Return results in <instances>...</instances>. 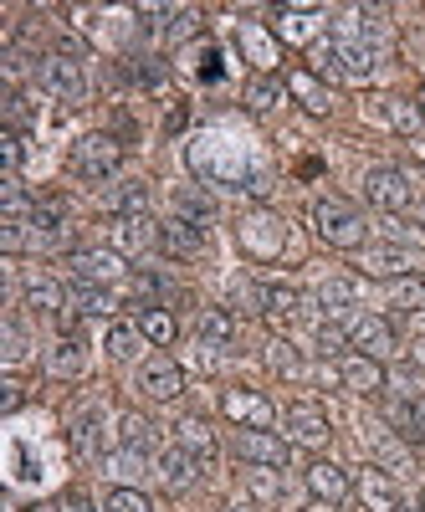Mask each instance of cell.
I'll list each match as a JSON object with an SVG mask.
<instances>
[{
    "mask_svg": "<svg viewBox=\"0 0 425 512\" xmlns=\"http://www.w3.org/2000/svg\"><path fill=\"white\" fill-rule=\"evenodd\" d=\"M190 164H195V175L216 180V185L251 190V195H262V190H267L262 169H251L246 144H231V139H210V134H200V139L190 144Z\"/></svg>",
    "mask_w": 425,
    "mask_h": 512,
    "instance_id": "obj_1",
    "label": "cell"
},
{
    "mask_svg": "<svg viewBox=\"0 0 425 512\" xmlns=\"http://www.w3.org/2000/svg\"><path fill=\"white\" fill-rule=\"evenodd\" d=\"M221 415L241 425V431H272V420H277L272 400L262 390H246V384H226L221 390Z\"/></svg>",
    "mask_w": 425,
    "mask_h": 512,
    "instance_id": "obj_10",
    "label": "cell"
},
{
    "mask_svg": "<svg viewBox=\"0 0 425 512\" xmlns=\"http://www.w3.org/2000/svg\"><path fill=\"white\" fill-rule=\"evenodd\" d=\"M318 308H323V318L349 313V308H354V282H349V277H323V282H318Z\"/></svg>",
    "mask_w": 425,
    "mask_h": 512,
    "instance_id": "obj_36",
    "label": "cell"
},
{
    "mask_svg": "<svg viewBox=\"0 0 425 512\" xmlns=\"http://www.w3.org/2000/svg\"><path fill=\"white\" fill-rule=\"evenodd\" d=\"M267 364L282 374V379H308V359L303 349H292L287 338H272V349H267Z\"/></svg>",
    "mask_w": 425,
    "mask_h": 512,
    "instance_id": "obj_40",
    "label": "cell"
},
{
    "mask_svg": "<svg viewBox=\"0 0 425 512\" xmlns=\"http://www.w3.org/2000/svg\"><path fill=\"white\" fill-rule=\"evenodd\" d=\"M144 344H149V338L139 333V323H113V328H108V354H113L118 364H134V359L144 354Z\"/></svg>",
    "mask_w": 425,
    "mask_h": 512,
    "instance_id": "obj_33",
    "label": "cell"
},
{
    "mask_svg": "<svg viewBox=\"0 0 425 512\" xmlns=\"http://www.w3.org/2000/svg\"><path fill=\"white\" fill-rule=\"evenodd\" d=\"M303 482H308V492H313L318 502H328V507H344V502L354 497V477H349L338 461H328V456H318V461L308 466Z\"/></svg>",
    "mask_w": 425,
    "mask_h": 512,
    "instance_id": "obj_15",
    "label": "cell"
},
{
    "mask_svg": "<svg viewBox=\"0 0 425 512\" xmlns=\"http://www.w3.org/2000/svg\"><path fill=\"white\" fill-rule=\"evenodd\" d=\"M369 451H374V466H385L390 477H405V472H415L410 446H400V441H395V436H385V431H374V436H369Z\"/></svg>",
    "mask_w": 425,
    "mask_h": 512,
    "instance_id": "obj_27",
    "label": "cell"
},
{
    "mask_svg": "<svg viewBox=\"0 0 425 512\" xmlns=\"http://www.w3.org/2000/svg\"><path fill=\"white\" fill-rule=\"evenodd\" d=\"M154 246H159V226H154L149 216H118V221H113V251L144 256V251H154Z\"/></svg>",
    "mask_w": 425,
    "mask_h": 512,
    "instance_id": "obj_22",
    "label": "cell"
},
{
    "mask_svg": "<svg viewBox=\"0 0 425 512\" xmlns=\"http://www.w3.org/2000/svg\"><path fill=\"white\" fill-rule=\"evenodd\" d=\"M139 333L149 338V344H159V349H169L175 344V333H180V323H175V313H169L164 303H154V308H139Z\"/></svg>",
    "mask_w": 425,
    "mask_h": 512,
    "instance_id": "obj_29",
    "label": "cell"
},
{
    "mask_svg": "<svg viewBox=\"0 0 425 512\" xmlns=\"http://www.w3.org/2000/svg\"><path fill=\"white\" fill-rule=\"evenodd\" d=\"M134 384H139V390H144L149 400H180V395H185V369H180L175 359L154 354V359H144V364H139Z\"/></svg>",
    "mask_w": 425,
    "mask_h": 512,
    "instance_id": "obj_14",
    "label": "cell"
},
{
    "mask_svg": "<svg viewBox=\"0 0 425 512\" xmlns=\"http://www.w3.org/2000/svg\"><path fill=\"white\" fill-rule=\"evenodd\" d=\"M338 379H344V390H354V395H385L390 390V369L369 354H354V349L338 354Z\"/></svg>",
    "mask_w": 425,
    "mask_h": 512,
    "instance_id": "obj_13",
    "label": "cell"
},
{
    "mask_svg": "<svg viewBox=\"0 0 425 512\" xmlns=\"http://www.w3.org/2000/svg\"><path fill=\"white\" fill-rule=\"evenodd\" d=\"M159 482H164V492H190L195 482H200V456H190L185 446H169V451H159Z\"/></svg>",
    "mask_w": 425,
    "mask_h": 512,
    "instance_id": "obj_21",
    "label": "cell"
},
{
    "mask_svg": "<svg viewBox=\"0 0 425 512\" xmlns=\"http://www.w3.org/2000/svg\"><path fill=\"white\" fill-rule=\"evenodd\" d=\"M236 456L246 466H287L292 461V441H282L272 431H236Z\"/></svg>",
    "mask_w": 425,
    "mask_h": 512,
    "instance_id": "obj_17",
    "label": "cell"
},
{
    "mask_svg": "<svg viewBox=\"0 0 425 512\" xmlns=\"http://www.w3.org/2000/svg\"><path fill=\"white\" fill-rule=\"evenodd\" d=\"M287 93L303 103V113H313V118H328L333 113V93H328V82L313 67H292L287 72Z\"/></svg>",
    "mask_w": 425,
    "mask_h": 512,
    "instance_id": "obj_19",
    "label": "cell"
},
{
    "mask_svg": "<svg viewBox=\"0 0 425 512\" xmlns=\"http://www.w3.org/2000/svg\"><path fill=\"white\" fill-rule=\"evenodd\" d=\"M385 118L395 123V134H405V139H420V134H425V108H420V98H385Z\"/></svg>",
    "mask_w": 425,
    "mask_h": 512,
    "instance_id": "obj_30",
    "label": "cell"
},
{
    "mask_svg": "<svg viewBox=\"0 0 425 512\" xmlns=\"http://www.w3.org/2000/svg\"><path fill=\"white\" fill-rule=\"evenodd\" d=\"M236 41H241L246 62L257 67V77H272V67H277V36H272V31H262V26H251V21H241Z\"/></svg>",
    "mask_w": 425,
    "mask_h": 512,
    "instance_id": "obj_24",
    "label": "cell"
},
{
    "mask_svg": "<svg viewBox=\"0 0 425 512\" xmlns=\"http://www.w3.org/2000/svg\"><path fill=\"white\" fill-rule=\"evenodd\" d=\"M415 210H420V221H425V200H420V205H415Z\"/></svg>",
    "mask_w": 425,
    "mask_h": 512,
    "instance_id": "obj_55",
    "label": "cell"
},
{
    "mask_svg": "<svg viewBox=\"0 0 425 512\" xmlns=\"http://www.w3.org/2000/svg\"><path fill=\"white\" fill-rule=\"evenodd\" d=\"M31 512H57V507H31Z\"/></svg>",
    "mask_w": 425,
    "mask_h": 512,
    "instance_id": "obj_56",
    "label": "cell"
},
{
    "mask_svg": "<svg viewBox=\"0 0 425 512\" xmlns=\"http://www.w3.org/2000/svg\"><path fill=\"white\" fill-rule=\"evenodd\" d=\"M415 364H420V369H425V344H420V349H415Z\"/></svg>",
    "mask_w": 425,
    "mask_h": 512,
    "instance_id": "obj_54",
    "label": "cell"
},
{
    "mask_svg": "<svg viewBox=\"0 0 425 512\" xmlns=\"http://www.w3.org/2000/svg\"><path fill=\"white\" fill-rule=\"evenodd\" d=\"M118 308V297H113V287H72V313H82V318H108Z\"/></svg>",
    "mask_w": 425,
    "mask_h": 512,
    "instance_id": "obj_35",
    "label": "cell"
},
{
    "mask_svg": "<svg viewBox=\"0 0 425 512\" xmlns=\"http://www.w3.org/2000/svg\"><path fill=\"white\" fill-rule=\"evenodd\" d=\"M26 349H31V344H26V328L11 318V323H6V364H21Z\"/></svg>",
    "mask_w": 425,
    "mask_h": 512,
    "instance_id": "obj_48",
    "label": "cell"
},
{
    "mask_svg": "<svg viewBox=\"0 0 425 512\" xmlns=\"http://www.w3.org/2000/svg\"><path fill=\"white\" fill-rule=\"evenodd\" d=\"M159 251H169L175 262H205V256H210V231L205 226H190L180 216H169L159 226Z\"/></svg>",
    "mask_w": 425,
    "mask_h": 512,
    "instance_id": "obj_11",
    "label": "cell"
},
{
    "mask_svg": "<svg viewBox=\"0 0 425 512\" xmlns=\"http://www.w3.org/2000/svg\"><path fill=\"white\" fill-rule=\"evenodd\" d=\"M67 164H72V175H77V180L103 185V180H113L118 169H123V144H118L113 134H82V139L72 144Z\"/></svg>",
    "mask_w": 425,
    "mask_h": 512,
    "instance_id": "obj_4",
    "label": "cell"
},
{
    "mask_svg": "<svg viewBox=\"0 0 425 512\" xmlns=\"http://www.w3.org/2000/svg\"><path fill=\"white\" fill-rule=\"evenodd\" d=\"M103 512H154V507H149V497L139 487H113L108 502H103Z\"/></svg>",
    "mask_w": 425,
    "mask_h": 512,
    "instance_id": "obj_44",
    "label": "cell"
},
{
    "mask_svg": "<svg viewBox=\"0 0 425 512\" xmlns=\"http://www.w3.org/2000/svg\"><path fill=\"white\" fill-rule=\"evenodd\" d=\"M344 333H349V349H354V354H369V359H379V364L395 359V349H400L395 323L379 318V313H349Z\"/></svg>",
    "mask_w": 425,
    "mask_h": 512,
    "instance_id": "obj_9",
    "label": "cell"
},
{
    "mask_svg": "<svg viewBox=\"0 0 425 512\" xmlns=\"http://www.w3.org/2000/svg\"><path fill=\"white\" fill-rule=\"evenodd\" d=\"M385 297L395 313H425V277H400V282H385Z\"/></svg>",
    "mask_w": 425,
    "mask_h": 512,
    "instance_id": "obj_38",
    "label": "cell"
},
{
    "mask_svg": "<svg viewBox=\"0 0 425 512\" xmlns=\"http://www.w3.org/2000/svg\"><path fill=\"white\" fill-rule=\"evenodd\" d=\"M149 431H154V425H149L144 415H123V420H118V441H123V446L149 451Z\"/></svg>",
    "mask_w": 425,
    "mask_h": 512,
    "instance_id": "obj_46",
    "label": "cell"
},
{
    "mask_svg": "<svg viewBox=\"0 0 425 512\" xmlns=\"http://www.w3.org/2000/svg\"><path fill=\"white\" fill-rule=\"evenodd\" d=\"M6 118H11L6 128H21V123L31 118V103H26V93H16V88L6 93Z\"/></svg>",
    "mask_w": 425,
    "mask_h": 512,
    "instance_id": "obj_49",
    "label": "cell"
},
{
    "mask_svg": "<svg viewBox=\"0 0 425 512\" xmlns=\"http://www.w3.org/2000/svg\"><path fill=\"white\" fill-rule=\"evenodd\" d=\"M103 200H108V210H118V216H144V210H149L144 180H123V185H113Z\"/></svg>",
    "mask_w": 425,
    "mask_h": 512,
    "instance_id": "obj_37",
    "label": "cell"
},
{
    "mask_svg": "<svg viewBox=\"0 0 425 512\" xmlns=\"http://www.w3.org/2000/svg\"><path fill=\"white\" fill-rule=\"evenodd\" d=\"M236 241H241V251L251 256V262H277V256L287 251V221L272 216L267 205H257L236 221Z\"/></svg>",
    "mask_w": 425,
    "mask_h": 512,
    "instance_id": "obj_3",
    "label": "cell"
},
{
    "mask_svg": "<svg viewBox=\"0 0 425 512\" xmlns=\"http://www.w3.org/2000/svg\"><path fill=\"white\" fill-rule=\"evenodd\" d=\"M287 431H292V441H297V446L323 451V446L333 441V420H328V410H323V405L297 400V405H287Z\"/></svg>",
    "mask_w": 425,
    "mask_h": 512,
    "instance_id": "obj_12",
    "label": "cell"
},
{
    "mask_svg": "<svg viewBox=\"0 0 425 512\" xmlns=\"http://www.w3.org/2000/svg\"><path fill=\"white\" fill-rule=\"evenodd\" d=\"M72 451H77L82 461H98V451H103V415H98V410H88V415L72 420Z\"/></svg>",
    "mask_w": 425,
    "mask_h": 512,
    "instance_id": "obj_31",
    "label": "cell"
},
{
    "mask_svg": "<svg viewBox=\"0 0 425 512\" xmlns=\"http://www.w3.org/2000/svg\"><path fill=\"white\" fill-rule=\"evenodd\" d=\"M149 472V456L139 446H123L108 456V477H118V487H139V477Z\"/></svg>",
    "mask_w": 425,
    "mask_h": 512,
    "instance_id": "obj_34",
    "label": "cell"
},
{
    "mask_svg": "<svg viewBox=\"0 0 425 512\" xmlns=\"http://www.w3.org/2000/svg\"><path fill=\"white\" fill-rule=\"evenodd\" d=\"M226 512H262V507H257V502H231Z\"/></svg>",
    "mask_w": 425,
    "mask_h": 512,
    "instance_id": "obj_53",
    "label": "cell"
},
{
    "mask_svg": "<svg viewBox=\"0 0 425 512\" xmlns=\"http://www.w3.org/2000/svg\"><path fill=\"white\" fill-rule=\"evenodd\" d=\"M359 267L379 282H400V277H420L425 267V251L420 246H405V241H385V246H364Z\"/></svg>",
    "mask_w": 425,
    "mask_h": 512,
    "instance_id": "obj_8",
    "label": "cell"
},
{
    "mask_svg": "<svg viewBox=\"0 0 425 512\" xmlns=\"http://www.w3.org/2000/svg\"><path fill=\"white\" fill-rule=\"evenodd\" d=\"M282 88H287V82L251 72V82H246V108H251V113H272V108L282 103Z\"/></svg>",
    "mask_w": 425,
    "mask_h": 512,
    "instance_id": "obj_41",
    "label": "cell"
},
{
    "mask_svg": "<svg viewBox=\"0 0 425 512\" xmlns=\"http://www.w3.org/2000/svg\"><path fill=\"white\" fill-rule=\"evenodd\" d=\"M175 446H185L190 456H200V461H210L216 456V431L200 420V415H185L180 425H175Z\"/></svg>",
    "mask_w": 425,
    "mask_h": 512,
    "instance_id": "obj_28",
    "label": "cell"
},
{
    "mask_svg": "<svg viewBox=\"0 0 425 512\" xmlns=\"http://www.w3.org/2000/svg\"><path fill=\"white\" fill-rule=\"evenodd\" d=\"M297 313H303V292L287 287V282H262V318H272V323H292Z\"/></svg>",
    "mask_w": 425,
    "mask_h": 512,
    "instance_id": "obj_25",
    "label": "cell"
},
{
    "mask_svg": "<svg viewBox=\"0 0 425 512\" xmlns=\"http://www.w3.org/2000/svg\"><path fill=\"white\" fill-rule=\"evenodd\" d=\"M175 216L210 231V221H216V200H210L200 185H180V190H175Z\"/></svg>",
    "mask_w": 425,
    "mask_h": 512,
    "instance_id": "obj_26",
    "label": "cell"
},
{
    "mask_svg": "<svg viewBox=\"0 0 425 512\" xmlns=\"http://www.w3.org/2000/svg\"><path fill=\"white\" fill-rule=\"evenodd\" d=\"M272 16H277L272 36L287 41V47H308V41L318 36V26H323L313 6H282V11H272Z\"/></svg>",
    "mask_w": 425,
    "mask_h": 512,
    "instance_id": "obj_23",
    "label": "cell"
},
{
    "mask_svg": "<svg viewBox=\"0 0 425 512\" xmlns=\"http://www.w3.org/2000/svg\"><path fill=\"white\" fill-rule=\"evenodd\" d=\"M405 405H410V441H425V395L405 400Z\"/></svg>",
    "mask_w": 425,
    "mask_h": 512,
    "instance_id": "obj_51",
    "label": "cell"
},
{
    "mask_svg": "<svg viewBox=\"0 0 425 512\" xmlns=\"http://www.w3.org/2000/svg\"><path fill=\"white\" fill-rule=\"evenodd\" d=\"M354 497L364 502V512H400V482L385 472V466H364L354 477Z\"/></svg>",
    "mask_w": 425,
    "mask_h": 512,
    "instance_id": "obj_16",
    "label": "cell"
},
{
    "mask_svg": "<svg viewBox=\"0 0 425 512\" xmlns=\"http://www.w3.org/2000/svg\"><path fill=\"white\" fill-rule=\"evenodd\" d=\"M0 159H6V175L21 169V159H26V134L21 128H6V134H0Z\"/></svg>",
    "mask_w": 425,
    "mask_h": 512,
    "instance_id": "obj_47",
    "label": "cell"
},
{
    "mask_svg": "<svg viewBox=\"0 0 425 512\" xmlns=\"http://www.w3.org/2000/svg\"><path fill=\"white\" fill-rule=\"evenodd\" d=\"M364 195H369V205L385 210V216H405V210H415V185L395 164H374L364 175Z\"/></svg>",
    "mask_w": 425,
    "mask_h": 512,
    "instance_id": "obj_7",
    "label": "cell"
},
{
    "mask_svg": "<svg viewBox=\"0 0 425 512\" xmlns=\"http://www.w3.org/2000/svg\"><path fill=\"white\" fill-rule=\"evenodd\" d=\"M420 108H425V88H420Z\"/></svg>",
    "mask_w": 425,
    "mask_h": 512,
    "instance_id": "obj_57",
    "label": "cell"
},
{
    "mask_svg": "<svg viewBox=\"0 0 425 512\" xmlns=\"http://www.w3.org/2000/svg\"><path fill=\"white\" fill-rule=\"evenodd\" d=\"M21 292H26V308H31V313H47V318H62V313L72 308V292H67V287H62L57 277H47V272H26Z\"/></svg>",
    "mask_w": 425,
    "mask_h": 512,
    "instance_id": "obj_18",
    "label": "cell"
},
{
    "mask_svg": "<svg viewBox=\"0 0 425 512\" xmlns=\"http://www.w3.org/2000/svg\"><path fill=\"white\" fill-rule=\"evenodd\" d=\"M0 390H6V395H0V405H6V410H21V400H26V395H21V384H16V379H6Z\"/></svg>",
    "mask_w": 425,
    "mask_h": 512,
    "instance_id": "obj_52",
    "label": "cell"
},
{
    "mask_svg": "<svg viewBox=\"0 0 425 512\" xmlns=\"http://www.w3.org/2000/svg\"><path fill=\"white\" fill-rule=\"evenodd\" d=\"M390 390H395L400 400H420V395H425V369H410V364L390 369Z\"/></svg>",
    "mask_w": 425,
    "mask_h": 512,
    "instance_id": "obj_43",
    "label": "cell"
},
{
    "mask_svg": "<svg viewBox=\"0 0 425 512\" xmlns=\"http://www.w3.org/2000/svg\"><path fill=\"white\" fill-rule=\"evenodd\" d=\"M36 82H41V93H52L62 103H88V72H82L77 57L67 52H47V57H36Z\"/></svg>",
    "mask_w": 425,
    "mask_h": 512,
    "instance_id": "obj_5",
    "label": "cell"
},
{
    "mask_svg": "<svg viewBox=\"0 0 425 512\" xmlns=\"http://www.w3.org/2000/svg\"><path fill=\"white\" fill-rule=\"evenodd\" d=\"M195 31H200V11H169V26H164V41H169V47L190 41Z\"/></svg>",
    "mask_w": 425,
    "mask_h": 512,
    "instance_id": "obj_45",
    "label": "cell"
},
{
    "mask_svg": "<svg viewBox=\"0 0 425 512\" xmlns=\"http://www.w3.org/2000/svg\"><path fill=\"white\" fill-rule=\"evenodd\" d=\"M313 226L333 251H364L369 246V221L359 216V205H349L344 195H323L313 200Z\"/></svg>",
    "mask_w": 425,
    "mask_h": 512,
    "instance_id": "obj_2",
    "label": "cell"
},
{
    "mask_svg": "<svg viewBox=\"0 0 425 512\" xmlns=\"http://www.w3.org/2000/svg\"><path fill=\"white\" fill-rule=\"evenodd\" d=\"M41 369H47L52 379H82L88 374V344H82V338H57V344L41 354Z\"/></svg>",
    "mask_w": 425,
    "mask_h": 512,
    "instance_id": "obj_20",
    "label": "cell"
},
{
    "mask_svg": "<svg viewBox=\"0 0 425 512\" xmlns=\"http://www.w3.org/2000/svg\"><path fill=\"white\" fill-rule=\"evenodd\" d=\"M333 47H338V67H344V77H374L379 52L369 47V41H333Z\"/></svg>",
    "mask_w": 425,
    "mask_h": 512,
    "instance_id": "obj_32",
    "label": "cell"
},
{
    "mask_svg": "<svg viewBox=\"0 0 425 512\" xmlns=\"http://www.w3.org/2000/svg\"><path fill=\"white\" fill-rule=\"evenodd\" d=\"M67 267H72V282H82V287H118V282H129V256L113 251V246L72 251Z\"/></svg>",
    "mask_w": 425,
    "mask_h": 512,
    "instance_id": "obj_6",
    "label": "cell"
},
{
    "mask_svg": "<svg viewBox=\"0 0 425 512\" xmlns=\"http://www.w3.org/2000/svg\"><path fill=\"white\" fill-rule=\"evenodd\" d=\"M246 492L257 497V502H277V497H282L277 466H257V472H246Z\"/></svg>",
    "mask_w": 425,
    "mask_h": 512,
    "instance_id": "obj_42",
    "label": "cell"
},
{
    "mask_svg": "<svg viewBox=\"0 0 425 512\" xmlns=\"http://www.w3.org/2000/svg\"><path fill=\"white\" fill-rule=\"evenodd\" d=\"M200 338H205V344H216V349L236 344V318L226 308H200Z\"/></svg>",
    "mask_w": 425,
    "mask_h": 512,
    "instance_id": "obj_39",
    "label": "cell"
},
{
    "mask_svg": "<svg viewBox=\"0 0 425 512\" xmlns=\"http://www.w3.org/2000/svg\"><path fill=\"white\" fill-rule=\"evenodd\" d=\"M57 512H98V507H93V497L82 492V487H67L62 502H57Z\"/></svg>",
    "mask_w": 425,
    "mask_h": 512,
    "instance_id": "obj_50",
    "label": "cell"
}]
</instances>
